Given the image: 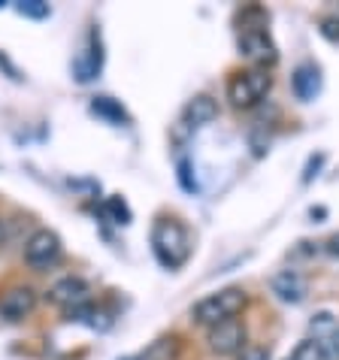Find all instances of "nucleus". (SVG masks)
Returning <instances> with one entry per match:
<instances>
[{
	"label": "nucleus",
	"instance_id": "f257e3e1",
	"mask_svg": "<svg viewBox=\"0 0 339 360\" xmlns=\"http://www.w3.org/2000/svg\"><path fill=\"white\" fill-rule=\"evenodd\" d=\"M152 252L167 269H179L188 261V255H191L188 230L176 218H161L152 230Z\"/></svg>",
	"mask_w": 339,
	"mask_h": 360
},
{
	"label": "nucleus",
	"instance_id": "f03ea898",
	"mask_svg": "<svg viewBox=\"0 0 339 360\" xmlns=\"http://www.w3.org/2000/svg\"><path fill=\"white\" fill-rule=\"evenodd\" d=\"M245 309V291L243 288H224V291H215L203 297L200 303L191 309V321L203 324V327H215L222 321H231Z\"/></svg>",
	"mask_w": 339,
	"mask_h": 360
},
{
	"label": "nucleus",
	"instance_id": "7ed1b4c3",
	"mask_svg": "<svg viewBox=\"0 0 339 360\" xmlns=\"http://www.w3.org/2000/svg\"><path fill=\"white\" fill-rule=\"evenodd\" d=\"M270 85H273V76L267 70H257V67L239 70V73L227 79V100L236 109H255L267 97Z\"/></svg>",
	"mask_w": 339,
	"mask_h": 360
},
{
	"label": "nucleus",
	"instance_id": "20e7f679",
	"mask_svg": "<svg viewBox=\"0 0 339 360\" xmlns=\"http://www.w3.org/2000/svg\"><path fill=\"white\" fill-rule=\"evenodd\" d=\"M64 248H61V239H58L55 230H34L25 243V261L27 266L34 269H49L61 261Z\"/></svg>",
	"mask_w": 339,
	"mask_h": 360
},
{
	"label": "nucleus",
	"instance_id": "39448f33",
	"mask_svg": "<svg viewBox=\"0 0 339 360\" xmlns=\"http://www.w3.org/2000/svg\"><path fill=\"white\" fill-rule=\"evenodd\" d=\"M239 55H243L245 61H252L257 70H267L279 61L276 43L264 27H245V31L239 34Z\"/></svg>",
	"mask_w": 339,
	"mask_h": 360
},
{
	"label": "nucleus",
	"instance_id": "423d86ee",
	"mask_svg": "<svg viewBox=\"0 0 339 360\" xmlns=\"http://www.w3.org/2000/svg\"><path fill=\"white\" fill-rule=\"evenodd\" d=\"M206 342H209V352L215 354H239L248 345V330L239 318H231V321L209 327Z\"/></svg>",
	"mask_w": 339,
	"mask_h": 360
},
{
	"label": "nucleus",
	"instance_id": "0eeeda50",
	"mask_svg": "<svg viewBox=\"0 0 339 360\" xmlns=\"http://www.w3.org/2000/svg\"><path fill=\"white\" fill-rule=\"evenodd\" d=\"M49 300H52L55 306L67 309V312H73V309L91 303V288H88L82 276H64L49 288Z\"/></svg>",
	"mask_w": 339,
	"mask_h": 360
},
{
	"label": "nucleus",
	"instance_id": "6e6552de",
	"mask_svg": "<svg viewBox=\"0 0 339 360\" xmlns=\"http://www.w3.org/2000/svg\"><path fill=\"white\" fill-rule=\"evenodd\" d=\"M37 309V291L31 285H13L0 294V318L4 321H25Z\"/></svg>",
	"mask_w": 339,
	"mask_h": 360
},
{
	"label": "nucleus",
	"instance_id": "1a4fd4ad",
	"mask_svg": "<svg viewBox=\"0 0 339 360\" xmlns=\"http://www.w3.org/2000/svg\"><path fill=\"white\" fill-rule=\"evenodd\" d=\"M270 288L282 303H303V297H306V282L297 269H282V273H276Z\"/></svg>",
	"mask_w": 339,
	"mask_h": 360
},
{
	"label": "nucleus",
	"instance_id": "9d476101",
	"mask_svg": "<svg viewBox=\"0 0 339 360\" xmlns=\"http://www.w3.org/2000/svg\"><path fill=\"white\" fill-rule=\"evenodd\" d=\"M291 85H294L297 100L309 103V100H315L318 91H321V70H318L315 64H300L291 76Z\"/></svg>",
	"mask_w": 339,
	"mask_h": 360
},
{
	"label": "nucleus",
	"instance_id": "9b49d317",
	"mask_svg": "<svg viewBox=\"0 0 339 360\" xmlns=\"http://www.w3.org/2000/svg\"><path fill=\"white\" fill-rule=\"evenodd\" d=\"M218 115V103L209 94H197L194 100H188V106H185V112H182V124L188 127H203L209 124L212 118Z\"/></svg>",
	"mask_w": 339,
	"mask_h": 360
},
{
	"label": "nucleus",
	"instance_id": "f8f14e48",
	"mask_svg": "<svg viewBox=\"0 0 339 360\" xmlns=\"http://www.w3.org/2000/svg\"><path fill=\"white\" fill-rule=\"evenodd\" d=\"M67 315H70V321L88 324L91 330H109V327H113V318H109L106 309H101V306H91V303L79 306V309H73V312H67Z\"/></svg>",
	"mask_w": 339,
	"mask_h": 360
},
{
	"label": "nucleus",
	"instance_id": "ddd939ff",
	"mask_svg": "<svg viewBox=\"0 0 339 360\" xmlns=\"http://www.w3.org/2000/svg\"><path fill=\"white\" fill-rule=\"evenodd\" d=\"M91 112L101 115V118H106V122H113V124H124V122H127L124 106L115 103L113 97H94V100H91Z\"/></svg>",
	"mask_w": 339,
	"mask_h": 360
},
{
	"label": "nucleus",
	"instance_id": "4468645a",
	"mask_svg": "<svg viewBox=\"0 0 339 360\" xmlns=\"http://www.w3.org/2000/svg\"><path fill=\"white\" fill-rule=\"evenodd\" d=\"M101 64H103L101 52L88 49V55H82V58L76 61V76H79V82H91V79L101 73Z\"/></svg>",
	"mask_w": 339,
	"mask_h": 360
},
{
	"label": "nucleus",
	"instance_id": "2eb2a0df",
	"mask_svg": "<svg viewBox=\"0 0 339 360\" xmlns=\"http://www.w3.org/2000/svg\"><path fill=\"white\" fill-rule=\"evenodd\" d=\"M143 360H179V339H176V336L158 339V342L146 352Z\"/></svg>",
	"mask_w": 339,
	"mask_h": 360
},
{
	"label": "nucleus",
	"instance_id": "dca6fc26",
	"mask_svg": "<svg viewBox=\"0 0 339 360\" xmlns=\"http://www.w3.org/2000/svg\"><path fill=\"white\" fill-rule=\"evenodd\" d=\"M103 212L113 218V224H131V209H127L122 197H109L103 203Z\"/></svg>",
	"mask_w": 339,
	"mask_h": 360
},
{
	"label": "nucleus",
	"instance_id": "f3484780",
	"mask_svg": "<svg viewBox=\"0 0 339 360\" xmlns=\"http://www.w3.org/2000/svg\"><path fill=\"white\" fill-rule=\"evenodd\" d=\"M288 360H327V357H324V348L318 345L312 336H309V339H303V342L294 348Z\"/></svg>",
	"mask_w": 339,
	"mask_h": 360
},
{
	"label": "nucleus",
	"instance_id": "a211bd4d",
	"mask_svg": "<svg viewBox=\"0 0 339 360\" xmlns=\"http://www.w3.org/2000/svg\"><path fill=\"white\" fill-rule=\"evenodd\" d=\"M339 327V321L331 315V312H318L315 315V321H312V339H324V336H331L333 330Z\"/></svg>",
	"mask_w": 339,
	"mask_h": 360
},
{
	"label": "nucleus",
	"instance_id": "6ab92c4d",
	"mask_svg": "<svg viewBox=\"0 0 339 360\" xmlns=\"http://www.w3.org/2000/svg\"><path fill=\"white\" fill-rule=\"evenodd\" d=\"M15 9L27 18H46L49 15V4H43V0H22Z\"/></svg>",
	"mask_w": 339,
	"mask_h": 360
},
{
	"label": "nucleus",
	"instance_id": "aec40b11",
	"mask_svg": "<svg viewBox=\"0 0 339 360\" xmlns=\"http://www.w3.org/2000/svg\"><path fill=\"white\" fill-rule=\"evenodd\" d=\"M315 342L324 348V357H327V360H339V327L333 330L331 336H324V339H315Z\"/></svg>",
	"mask_w": 339,
	"mask_h": 360
},
{
	"label": "nucleus",
	"instance_id": "412c9836",
	"mask_svg": "<svg viewBox=\"0 0 339 360\" xmlns=\"http://www.w3.org/2000/svg\"><path fill=\"white\" fill-rule=\"evenodd\" d=\"M179 185L185 188V191H197V179L191 176V164L188 161H179Z\"/></svg>",
	"mask_w": 339,
	"mask_h": 360
},
{
	"label": "nucleus",
	"instance_id": "4be33fe9",
	"mask_svg": "<svg viewBox=\"0 0 339 360\" xmlns=\"http://www.w3.org/2000/svg\"><path fill=\"white\" fill-rule=\"evenodd\" d=\"M239 360H270V348H261V345H245L239 352Z\"/></svg>",
	"mask_w": 339,
	"mask_h": 360
},
{
	"label": "nucleus",
	"instance_id": "5701e85b",
	"mask_svg": "<svg viewBox=\"0 0 339 360\" xmlns=\"http://www.w3.org/2000/svg\"><path fill=\"white\" fill-rule=\"evenodd\" d=\"M321 164H324V155L309 158V167H306V173H303V182H312V176H318V169H321Z\"/></svg>",
	"mask_w": 339,
	"mask_h": 360
},
{
	"label": "nucleus",
	"instance_id": "b1692460",
	"mask_svg": "<svg viewBox=\"0 0 339 360\" xmlns=\"http://www.w3.org/2000/svg\"><path fill=\"white\" fill-rule=\"evenodd\" d=\"M324 252L339 261V233H333V236H327V239H324Z\"/></svg>",
	"mask_w": 339,
	"mask_h": 360
},
{
	"label": "nucleus",
	"instance_id": "393cba45",
	"mask_svg": "<svg viewBox=\"0 0 339 360\" xmlns=\"http://www.w3.org/2000/svg\"><path fill=\"white\" fill-rule=\"evenodd\" d=\"M118 360H143V357H118Z\"/></svg>",
	"mask_w": 339,
	"mask_h": 360
}]
</instances>
